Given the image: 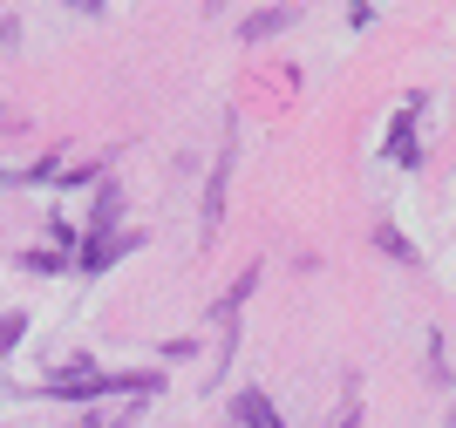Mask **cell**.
I'll list each match as a JSON object with an SVG mask.
<instances>
[{
	"label": "cell",
	"mask_w": 456,
	"mask_h": 428,
	"mask_svg": "<svg viewBox=\"0 0 456 428\" xmlns=\"http://www.w3.org/2000/svg\"><path fill=\"white\" fill-rule=\"evenodd\" d=\"M252 293H259V265H246V272H239V279H232L225 293L211 299V319H218V327H225V340H232V327H239V306H246Z\"/></svg>",
	"instance_id": "obj_4"
},
{
	"label": "cell",
	"mask_w": 456,
	"mask_h": 428,
	"mask_svg": "<svg viewBox=\"0 0 456 428\" xmlns=\"http://www.w3.org/2000/svg\"><path fill=\"white\" fill-rule=\"evenodd\" d=\"M232 422H239V428H286L266 388H239V394H232Z\"/></svg>",
	"instance_id": "obj_5"
},
{
	"label": "cell",
	"mask_w": 456,
	"mask_h": 428,
	"mask_svg": "<svg viewBox=\"0 0 456 428\" xmlns=\"http://www.w3.org/2000/svg\"><path fill=\"white\" fill-rule=\"evenodd\" d=\"M375 245H381V252H388V259H395V265H422V259H416V245L402 238L395 224H375Z\"/></svg>",
	"instance_id": "obj_9"
},
{
	"label": "cell",
	"mask_w": 456,
	"mask_h": 428,
	"mask_svg": "<svg viewBox=\"0 0 456 428\" xmlns=\"http://www.w3.org/2000/svg\"><path fill=\"white\" fill-rule=\"evenodd\" d=\"M20 334H28V313H0V360L20 347Z\"/></svg>",
	"instance_id": "obj_11"
},
{
	"label": "cell",
	"mask_w": 456,
	"mask_h": 428,
	"mask_svg": "<svg viewBox=\"0 0 456 428\" xmlns=\"http://www.w3.org/2000/svg\"><path fill=\"white\" fill-rule=\"evenodd\" d=\"M341 428H362V408H347V415H341Z\"/></svg>",
	"instance_id": "obj_13"
},
{
	"label": "cell",
	"mask_w": 456,
	"mask_h": 428,
	"mask_svg": "<svg viewBox=\"0 0 456 428\" xmlns=\"http://www.w3.org/2000/svg\"><path fill=\"white\" fill-rule=\"evenodd\" d=\"M69 252H55V245H41V252H28V272H69Z\"/></svg>",
	"instance_id": "obj_10"
},
{
	"label": "cell",
	"mask_w": 456,
	"mask_h": 428,
	"mask_svg": "<svg viewBox=\"0 0 456 428\" xmlns=\"http://www.w3.org/2000/svg\"><path fill=\"white\" fill-rule=\"evenodd\" d=\"M218 218H225V157H218V170H211V184H205V238L218 231Z\"/></svg>",
	"instance_id": "obj_8"
},
{
	"label": "cell",
	"mask_w": 456,
	"mask_h": 428,
	"mask_svg": "<svg viewBox=\"0 0 456 428\" xmlns=\"http://www.w3.org/2000/svg\"><path fill=\"white\" fill-rule=\"evenodd\" d=\"M280 28H293V7H259V14H246L239 35H246V41H266V35H280Z\"/></svg>",
	"instance_id": "obj_7"
},
{
	"label": "cell",
	"mask_w": 456,
	"mask_h": 428,
	"mask_svg": "<svg viewBox=\"0 0 456 428\" xmlns=\"http://www.w3.org/2000/svg\"><path fill=\"white\" fill-rule=\"evenodd\" d=\"M116 224H123V184H116V177H102V184H95V198H89V231H95V238H110Z\"/></svg>",
	"instance_id": "obj_6"
},
{
	"label": "cell",
	"mask_w": 456,
	"mask_h": 428,
	"mask_svg": "<svg viewBox=\"0 0 456 428\" xmlns=\"http://www.w3.org/2000/svg\"><path fill=\"white\" fill-rule=\"evenodd\" d=\"M136 245H143V231H110V238H95V231H89V238H82L76 272H89V279H95V272H110L123 252H136Z\"/></svg>",
	"instance_id": "obj_2"
},
{
	"label": "cell",
	"mask_w": 456,
	"mask_h": 428,
	"mask_svg": "<svg viewBox=\"0 0 456 428\" xmlns=\"http://www.w3.org/2000/svg\"><path fill=\"white\" fill-rule=\"evenodd\" d=\"M76 428H95V422H76Z\"/></svg>",
	"instance_id": "obj_15"
},
{
	"label": "cell",
	"mask_w": 456,
	"mask_h": 428,
	"mask_svg": "<svg viewBox=\"0 0 456 428\" xmlns=\"http://www.w3.org/2000/svg\"><path fill=\"white\" fill-rule=\"evenodd\" d=\"M151 388H164V374H116L95 360H69L61 374L41 381V394H55V401H102V394H151Z\"/></svg>",
	"instance_id": "obj_1"
},
{
	"label": "cell",
	"mask_w": 456,
	"mask_h": 428,
	"mask_svg": "<svg viewBox=\"0 0 456 428\" xmlns=\"http://www.w3.org/2000/svg\"><path fill=\"white\" fill-rule=\"evenodd\" d=\"M429 381L450 388V354H443V334H429Z\"/></svg>",
	"instance_id": "obj_12"
},
{
	"label": "cell",
	"mask_w": 456,
	"mask_h": 428,
	"mask_svg": "<svg viewBox=\"0 0 456 428\" xmlns=\"http://www.w3.org/2000/svg\"><path fill=\"white\" fill-rule=\"evenodd\" d=\"M443 428H456V408H450V415H443Z\"/></svg>",
	"instance_id": "obj_14"
},
{
	"label": "cell",
	"mask_w": 456,
	"mask_h": 428,
	"mask_svg": "<svg viewBox=\"0 0 456 428\" xmlns=\"http://www.w3.org/2000/svg\"><path fill=\"white\" fill-rule=\"evenodd\" d=\"M416 109H422V95H409V109L388 123V164H402V170L422 164V149H416Z\"/></svg>",
	"instance_id": "obj_3"
}]
</instances>
